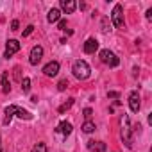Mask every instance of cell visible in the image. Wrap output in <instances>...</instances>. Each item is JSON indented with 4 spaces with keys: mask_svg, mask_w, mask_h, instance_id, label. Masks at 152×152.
Wrapping results in <instances>:
<instances>
[{
    "mask_svg": "<svg viewBox=\"0 0 152 152\" xmlns=\"http://www.w3.org/2000/svg\"><path fill=\"white\" fill-rule=\"evenodd\" d=\"M61 9L66 13V15H70V13H73L75 9H77V4H75V0H61Z\"/></svg>",
    "mask_w": 152,
    "mask_h": 152,
    "instance_id": "cell-10",
    "label": "cell"
},
{
    "mask_svg": "<svg viewBox=\"0 0 152 152\" xmlns=\"http://www.w3.org/2000/svg\"><path fill=\"white\" fill-rule=\"evenodd\" d=\"M99 57H100V61L104 63V64H109V66H118L120 64V59L111 52V50H107V48H104V50H100V54H99Z\"/></svg>",
    "mask_w": 152,
    "mask_h": 152,
    "instance_id": "cell-3",
    "label": "cell"
},
{
    "mask_svg": "<svg viewBox=\"0 0 152 152\" xmlns=\"http://www.w3.org/2000/svg\"><path fill=\"white\" fill-rule=\"evenodd\" d=\"M56 132H61V134H64V136H68V134L72 132V124H70V122H61V124L57 125V129H56Z\"/></svg>",
    "mask_w": 152,
    "mask_h": 152,
    "instance_id": "cell-14",
    "label": "cell"
},
{
    "mask_svg": "<svg viewBox=\"0 0 152 152\" xmlns=\"http://www.w3.org/2000/svg\"><path fill=\"white\" fill-rule=\"evenodd\" d=\"M140 106H141L140 93L138 91H131V95H129V107H131V111L132 113H138L140 111Z\"/></svg>",
    "mask_w": 152,
    "mask_h": 152,
    "instance_id": "cell-8",
    "label": "cell"
},
{
    "mask_svg": "<svg viewBox=\"0 0 152 152\" xmlns=\"http://www.w3.org/2000/svg\"><path fill=\"white\" fill-rule=\"evenodd\" d=\"M88 148L91 152H104L106 150V143L104 141H88Z\"/></svg>",
    "mask_w": 152,
    "mask_h": 152,
    "instance_id": "cell-13",
    "label": "cell"
},
{
    "mask_svg": "<svg viewBox=\"0 0 152 152\" xmlns=\"http://www.w3.org/2000/svg\"><path fill=\"white\" fill-rule=\"evenodd\" d=\"M97 50H99V41H97L95 38L86 39V43H84V52H86V54H95Z\"/></svg>",
    "mask_w": 152,
    "mask_h": 152,
    "instance_id": "cell-9",
    "label": "cell"
},
{
    "mask_svg": "<svg viewBox=\"0 0 152 152\" xmlns=\"http://www.w3.org/2000/svg\"><path fill=\"white\" fill-rule=\"evenodd\" d=\"M109 27H111V23H109V18H107V16H104V18H102V32H107V31H111Z\"/></svg>",
    "mask_w": 152,
    "mask_h": 152,
    "instance_id": "cell-20",
    "label": "cell"
},
{
    "mask_svg": "<svg viewBox=\"0 0 152 152\" xmlns=\"http://www.w3.org/2000/svg\"><path fill=\"white\" fill-rule=\"evenodd\" d=\"M2 91H4V93H9V91H11V83H9V72H4V73H2Z\"/></svg>",
    "mask_w": 152,
    "mask_h": 152,
    "instance_id": "cell-15",
    "label": "cell"
},
{
    "mask_svg": "<svg viewBox=\"0 0 152 152\" xmlns=\"http://www.w3.org/2000/svg\"><path fill=\"white\" fill-rule=\"evenodd\" d=\"M18 27H20L18 20H13V22H11V31H18Z\"/></svg>",
    "mask_w": 152,
    "mask_h": 152,
    "instance_id": "cell-26",
    "label": "cell"
},
{
    "mask_svg": "<svg viewBox=\"0 0 152 152\" xmlns=\"http://www.w3.org/2000/svg\"><path fill=\"white\" fill-rule=\"evenodd\" d=\"M22 90H23V93H29L31 91V79L29 77L22 79Z\"/></svg>",
    "mask_w": 152,
    "mask_h": 152,
    "instance_id": "cell-19",
    "label": "cell"
},
{
    "mask_svg": "<svg viewBox=\"0 0 152 152\" xmlns=\"http://www.w3.org/2000/svg\"><path fill=\"white\" fill-rule=\"evenodd\" d=\"M20 50V43L16 41V39H9L7 43H6V54H4V57H11V56H15L16 52Z\"/></svg>",
    "mask_w": 152,
    "mask_h": 152,
    "instance_id": "cell-7",
    "label": "cell"
},
{
    "mask_svg": "<svg viewBox=\"0 0 152 152\" xmlns=\"http://www.w3.org/2000/svg\"><path fill=\"white\" fill-rule=\"evenodd\" d=\"M32 152H48V150H47V145L45 143H36L34 148H32Z\"/></svg>",
    "mask_w": 152,
    "mask_h": 152,
    "instance_id": "cell-21",
    "label": "cell"
},
{
    "mask_svg": "<svg viewBox=\"0 0 152 152\" xmlns=\"http://www.w3.org/2000/svg\"><path fill=\"white\" fill-rule=\"evenodd\" d=\"M59 18H61V11L56 9V7H52V9L48 11V15H47V22H48V23H56V22H59Z\"/></svg>",
    "mask_w": 152,
    "mask_h": 152,
    "instance_id": "cell-11",
    "label": "cell"
},
{
    "mask_svg": "<svg viewBox=\"0 0 152 152\" xmlns=\"http://www.w3.org/2000/svg\"><path fill=\"white\" fill-rule=\"evenodd\" d=\"M91 115H93V113H91V109H90V107H86V109H84V118H86V122H88V120H91Z\"/></svg>",
    "mask_w": 152,
    "mask_h": 152,
    "instance_id": "cell-23",
    "label": "cell"
},
{
    "mask_svg": "<svg viewBox=\"0 0 152 152\" xmlns=\"http://www.w3.org/2000/svg\"><path fill=\"white\" fill-rule=\"evenodd\" d=\"M32 31H34V25H29V27L23 31V38H25V36H29V34H32Z\"/></svg>",
    "mask_w": 152,
    "mask_h": 152,
    "instance_id": "cell-24",
    "label": "cell"
},
{
    "mask_svg": "<svg viewBox=\"0 0 152 152\" xmlns=\"http://www.w3.org/2000/svg\"><path fill=\"white\" fill-rule=\"evenodd\" d=\"M147 20H152V9L147 11Z\"/></svg>",
    "mask_w": 152,
    "mask_h": 152,
    "instance_id": "cell-28",
    "label": "cell"
},
{
    "mask_svg": "<svg viewBox=\"0 0 152 152\" xmlns=\"http://www.w3.org/2000/svg\"><path fill=\"white\" fill-rule=\"evenodd\" d=\"M0 152H2V148H0Z\"/></svg>",
    "mask_w": 152,
    "mask_h": 152,
    "instance_id": "cell-29",
    "label": "cell"
},
{
    "mask_svg": "<svg viewBox=\"0 0 152 152\" xmlns=\"http://www.w3.org/2000/svg\"><path fill=\"white\" fill-rule=\"evenodd\" d=\"M83 131H84L86 134H90V132H93V131H95V124H93L91 120H88V122H84V124H83Z\"/></svg>",
    "mask_w": 152,
    "mask_h": 152,
    "instance_id": "cell-18",
    "label": "cell"
},
{
    "mask_svg": "<svg viewBox=\"0 0 152 152\" xmlns=\"http://www.w3.org/2000/svg\"><path fill=\"white\" fill-rule=\"evenodd\" d=\"M16 116L22 118V120H32V115L27 109H22V107H16Z\"/></svg>",
    "mask_w": 152,
    "mask_h": 152,
    "instance_id": "cell-16",
    "label": "cell"
},
{
    "mask_svg": "<svg viewBox=\"0 0 152 152\" xmlns=\"http://www.w3.org/2000/svg\"><path fill=\"white\" fill-rule=\"evenodd\" d=\"M41 57H43V47H41V45H36V47H32V50H31V56H29V63H31L32 66H36V64L41 61Z\"/></svg>",
    "mask_w": 152,
    "mask_h": 152,
    "instance_id": "cell-5",
    "label": "cell"
},
{
    "mask_svg": "<svg viewBox=\"0 0 152 152\" xmlns=\"http://www.w3.org/2000/svg\"><path fill=\"white\" fill-rule=\"evenodd\" d=\"M66 88H68V81H66V79L59 81V84H57V90H59V91H64Z\"/></svg>",
    "mask_w": 152,
    "mask_h": 152,
    "instance_id": "cell-22",
    "label": "cell"
},
{
    "mask_svg": "<svg viewBox=\"0 0 152 152\" xmlns=\"http://www.w3.org/2000/svg\"><path fill=\"white\" fill-rule=\"evenodd\" d=\"M16 107H18V106H7V107H6V118H4V125H9V124H11L13 116L16 115Z\"/></svg>",
    "mask_w": 152,
    "mask_h": 152,
    "instance_id": "cell-12",
    "label": "cell"
},
{
    "mask_svg": "<svg viewBox=\"0 0 152 152\" xmlns=\"http://www.w3.org/2000/svg\"><path fill=\"white\" fill-rule=\"evenodd\" d=\"M72 106H73V99H68V100H66L64 104H61V106H59V109H57V111H59V113L63 115V113H66V111H68V109H70Z\"/></svg>",
    "mask_w": 152,
    "mask_h": 152,
    "instance_id": "cell-17",
    "label": "cell"
},
{
    "mask_svg": "<svg viewBox=\"0 0 152 152\" xmlns=\"http://www.w3.org/2000/svg\"><path fill=\"white\" fill-rule=\"evenodd\" d=\"M72 72H73V77L79 79V81H86V79L90 77V73H91L90 64H88L86 61H83V59H77V61L73 63Z\"/></svg>",
    "mask_w": 152,
    "mask_h": 152,
    "instance_id": "cell-1",
    "label": "cell"
},
{
    "mask_svg": "<svg viewBox=\"0 0 152 152\" xmlns=\"http://www.w3.org/2000/svg\"><path fill=\"white\" fill-rule=\"evenodd\" d=\"M57 72H59V63L57 61H50V63H47L43 66V73L47 75V77H56Z\"/></svg>",
    "mask_w": 152,
    "mask_h": 152,
    "instance_id": "cell-6",
    "label": "cell"
},
{
    "mask_svg": "<svg viewBox=\"0 0 152 152\" xmlns=\"http://www.w3.org/2000/svg\"><path fill=\"white\" fill-rule=\"evenodd\" d=\"M111 22H113V25H115V27H122V25H124V9H122V6H120V4H116V6L113 7Z\"/></svg>",
    "mask_w": 152,
    "mask_h": 152,
    "instance_id": "cell-4",
    "label": "cell"
},
{
    "mask_svg": "<svg viewBox=\"0 0 152 152\" xmlns=\"http://www.w3.org/2000/svg\"><path fill=\"white\" fill-rule=\"evenodd\" d=\"M57 27H59L61 31H66V20H59V23H57Z\"/></svg>",
    "mask_w": 152,
    "mask_h": 152,
    "instance_id": "cell-25",
    "label": "cell"
},
{
    "mask_svg": "<svg viewBox=\"0 0 152 152\" xmlns=\"http://www.w3.org/2000/svg\"><path fill=\"white\" fill-rule=\"evenodd\" d=\"M120 124H122V141L125 143V147L127 148H131L132 147V136H131V125H129V116L127 115H124L122 116V120H120Z\"/></svg>",
    "mask_w": 152,
    "mask_h": 152,
    "instance_id": "cell-2",
    "label": "cell"
},
{
    "mask_svg": "<svg viewBox=\"0 0 152 152\" xmlns=\"http://www.w3.org/2000/svg\"><path fill=\"white\" fill-rule=\"evenodd\" d=\"M107 97H109V99H118V97H120V93H118V91H109V93H107Z\"/></svg>",
    "mask_w": 152,
    "mask_h": 152,
    "instance_id": "cell-27",
    "label": "cell"
}]
</instances>
